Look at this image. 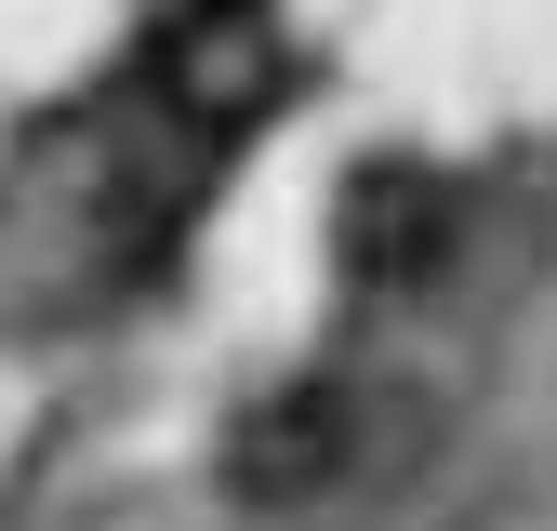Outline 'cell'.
I'll return each mask as SVG.
<instances>
[{"mask_svg": "<svg viewBox=\"0 0 557 531\" xmlns=\"http://www.w3.org/2000/svg\"><path fill=\"white\" fill-rule=\"evenodd\" d=\"M345 465H359V412H345L332 372H306V385H278V398H252V412H239L226 492H239V505H319Z\"/></svg>", "mask_w": 557, "mask_h": 531, "instance_id": "obj_2", "label": "cell"}, {"mask_svg": "<svg viewBox=\"0 0 557 531\" xmlns=\"http://www.w3.org/2000/svg\"><path fill=\"white\" fill-rule=\"evenodd\" d=\"M438 239H451V186L438 173L372 160L359 186H345V266H359V280H425Z\"/></svg>", "mask_w": 557, "mask_h": 531, "instance_id": "obj_3", "label": "cell"}, {"mask_svg": "<svg viewBox=\"0 0 557 531\" xmlns=\"http://www.w3.org/2000/svg\"><path fill=\"white\" fill-rule=\"evenodd\" d=\"M278 94H293V40H278L252 0H199L147 40V107L186 133V147H213V133H252Z\"/></svg>", "mask_w": 557, "mask_h": 531, "instance_id": "obj_1", "label": "cell"}]
</instances>
